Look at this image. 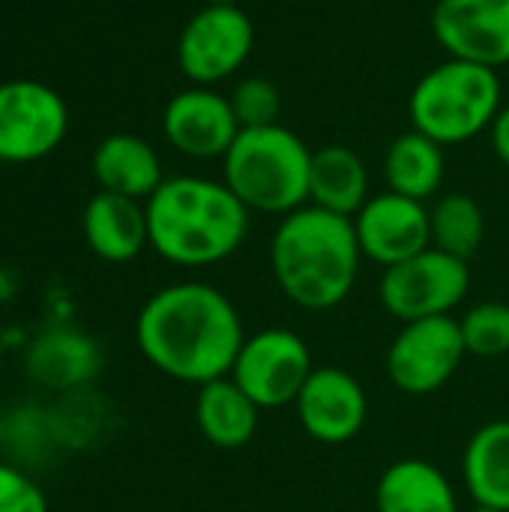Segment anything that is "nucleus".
I'll return each mask as SVG.
<instances>
[{"mask_svg": "<svg viewBox=\"0 0 509 512\" xmlns=\"http://www.w3.org/2000/svg\"><path fill=\"white\" fill-rule=\"evenodd\" d=\"M243 318L231 297L207 282H174L147 297L135 318L141 357L171 381L207 384L231 375Z\"/></svg>", "mask_w": 509, "mask_h": 512, "instance_id": "obj_1", "label": "nucleus"}, {"mask_svg": "<svg viewBox=\"0 0 509 512\" xmlns=\"http://www.w3.org/2000/svg\"><path fill=\"white\" fill-rule=\"evenodd\" d=\"M360 261L354 222L312 204L282 216L270 240L273 279L285 300L306 312L345 303L357 285Z\"/></svg>", "mask_w": 509, "mask_h": 512, "instance_id": "obj_2", "label": "nucleus"}, {"mask_svg": "<svg viewBox=\"0 0 509 512\" xmlns=\"http://www.w3.org/2000/svg\"><path fill=\"white\" fill-rule=\"evenodd\" d=\"M144 207L150 249L174 267L222 264L249 234V210L219 180L165 177Z\"/></svg>", "mask_w": 509, "mask_h": 512, "instance_id": "obj_3", "label": "nucleus"}, {"mask_svg": "<svg viewBox=\"0 0 509 512\" xmlns=\"http://www.w3.org/2000/svg\"><path fill=\"white\" fill-rule=\"evenodd\" d=\"M312 150L282 123L240 129L222 156V183L249 213L288 216L309 204Z\"/></svg>", "mask_w": 509, "mask_h": 512, "instance_id": "obj_4", "label": "nucleus"}, {"mask_svg": "<svg viewBox=\"0 0 509 512\" xmlns=\"http://www.w3.org/2000/svg\"><path fill=\"white\" fill-rule=\"evenodd\" d=\"M411 123L441 147L465 144L492 126L501 105L498 69L468 60H444L429 69L411 93Z\"/></svg>", "mask_w": 509, "mask_h": 512, "instance_id": "obj_5", "label": "nucleus"}, {"mask_svg": "<svg viewBox=\"0 0 509 512\" xmlns=\"http://www.w3.org/2000/svg\"><path fill=\"white\" fill-rule=\"evenodd\" d=\"M468 291H471L468 261L453 258L435 246L423 249L420 255L402 264L387 267L378 282L381 306L402 324L453 315V309L468 297Z\"/></svg>", "mask_w": 509, "mask_h": 512, "instance_id": "obj_6", "label": "nucleus"}, {"mask_svg": "<svg viewBox=\"0 0 509 512\" xmlns=\"http://www.w3.org/2000/svg\"><path fill=\"white\" fill-rule=\"evenodd\" d=\"M312 369V351L303 336L270 327L246 336L231 366V378L261 411H273L297 402Z\"/></svg>", "mask_w": 509, "mask_h": 512, "instance_id": "obj_7", "label": "nucleus"}, {"mask_svg": "<svg viewBox=\"0 0 509 512\" xmlns=\"http://www.w3.org/2000/svg\"><path fill=\"white\" fill-rule=\"evenodd\" d=\"M252 45V18L237 3L213 0L186 21L177 39V63L195 87H213L243 69Z\"/></svg>", "mask_w": 509, "mask_h": 512, "instance_id": "obj_8", "label": "nucleus"}, {"mask_svg": "<svg viewBox=\"0 0 509 512\" xmlns=\"http://www.w3.org/2000/svg\"><path fill=\"white\" fill-rule=\"evenodd\" d=\"M69 129L63 96L30 78L0 84V162L24 165L54 153Z\"/></svg>", "mask_w": 509, "mask_h": 512, "instance_id": "obj_9", "label": "nucleus"}, {"mask_svg": "<svg viewBox=\"0 0 509 512\" xmlns=\"http://www.w3.org/2000/svg\"><path fill=\"white\" fill-rule=\"evenodd\" d=\"M468 357L459 321L453 315L408 321L387 348V375L408 396L441 390Z\"/></svg>", "mask_w": 509, "mask_h": 512, "instance_id": "obj_10", "label": "nucleus"}, {"mask_svg": "<svg viewBox=\"0 0 509 512\" xmlns=\"http://www.w3.org/2000/svg\"><path fill=\"white\" fill-rule=\"evenodd\" d=\"M294 408L303 432L324 447L354 441L369 420L363 384L339 366H315Z\"/></svg>", "mask_w": 509, "mask_h": 512, "instance_id": "obj_11", "label": "nucleus"}, {"mask_svg": "<svg viewBox=\"0 0 509 512\" xmlns=\"http://www.w3.org/2000/svg\"><path fill=\"white\" fill-rule=\"evenodd\" d=\"M432 33L453 60L501 69L509 63V0H438Z\"/></svg>", "mask_w": 509, "mask_h": 512, "instance_id": "obj_12", "label": "nucleus"}, {"mask_svg": "<svg viewBox=\"0 0 509 512\" xmlns=\"http://www.w3.org/2000/svg\"><path fill=\"white\" fill-rule=\"evenodd\" d=\"M351 222H354L363 258L381 264L384 270L432 246L429 207L423 201L396 195L390 189L381 195H372Z\"/></svg>", "mask_w": 509, "mask_h": 512, "instance_id": "obj_13", "label": "nucleus"}, {"mask_svg": "<svg viewBox=\"0 0 509 512\" xmlns=\"http://www.w3.org/2000/svg\"><path fill=\"white\" fill-rule=\"evenodd\" d=\"M162 132L174 150L192 159H222L234 138L240 135V123L228 96L213 87H189L180 90L162 114Z\"/></svg>", "mask_w": 509, "mask_h": 512, "instance_id": "obj_14", "label": "nucleus"}, {"mask_svg": "<svg viewBox=\"0 0 509 512\" xmlns=\"http://www.w3.org/2000/svg\"><path fill=\"white\" fill-rule=\"evenodd\" d=\"M24 372L36 387L75 393L102 372V348L75 327H48L27 345Z\"/></svg>", "mask_w": 509, "mask_h": 512, "instance_id": "obj_15", "label": "nucleus"}, {"mask_svg": "<svg viewBox=\"0 0 509 512\" xmlns=\"http://www.w3.org/2000/svg\"><path fill=\"white\" fill-rule=\"evenodd\" d=\"M81 228L90 252L108 264H129L150 246L147 207L126 195L99 189L84 207Z\"/></svg>", "mask_w": 509, "mask_h": 512, "instance_id": "obj_16", "label": "nucleus"}, {"mask_svg": "<svg viewBox=\"0 0 509 512\" xmlns=\"http://www.w3.org/2000/svg\"><path fill=\"white\" fill-rule=\"evenodd\" d=\"M93 177L102 192L147 201L162 186L159 153L132 132H114L93 150Z\"/></svg>", "mask_w": 509, "mask_h": 512, "instance_id": "obj_17", "label": "nucleus"}, {"mask_svg": "<svg viewBox=\"0 0 509 512\" xmlns=\"http://www.w3.org/2000/svg\"><path fill=\"white\" fill-rule=\"evenodd\" d=\"M258 420H261V408L240 390V384L231 375L198 387L195 426L210 447L243 450L255 438Z\"/></svg>", "mask_w": 509, "mask_h": 512, "instance_id": "obj_18", "label": "nucleus"}, {"mask_svg": "<svg viewBox=\"0 0 509 512\" xmlns=\"http://www.w3.org/2000/svg\"><path fill=\"white\" fill-rule=\"evenodd\" d=\"M378 512H459L450 477L426 459L393 462L375 486Z\"/></svg>", "mask_w": 509, "mask_h": 512, "instance_id": "obj_19", "label": "nucleus"}, {"mask_svg": "<svg viewBox=\"0 0 509 512\" xmlns=\"http://www.w3.org/2000/svg\"><path fill=\"white\" fill-rule=\"evenodd\" d=\"M369 201V171L363 159L342 144L312 150L309 204L354 219Z\"/></svg>", "mask_w": 509, "mask_h": 512, "instance_id": "obj_20", "label": "nucleus"}, {"mask_svg": "<svg viewBox=\"0 0 509 512\" xmlns=\"http://www.w3.org/2000/svg\"><path fill=\"white\" fill-rule=\"evenodd\" d=\"M462 477L474 504L509 512V420H492L471 435Z\"/></svg>", "mask_w": 509, "mask_h": 512, "instance_id": "obj_21", "label": "nucleus"}, {"mask_svg": "<svg viewBox=\"0 0 509 512\" xmlns=\"http://www.w3.org/2000/svg\"><path fill=\"white\" fill-rule=\"evenodd\" d=\"M384 177L390 192L426 204L444 183V147L429 135L408 129L387 147Z\"/></svg>", "mask_w": 509, "mask_h": 512, "instance_id": "obj_22", "label": "nucleus"}, {"mask_svg": "<svg viewBox=\"0 0 509 512\" xmlns=\"http://www.w3.org/2000/svg\"><path fill=\"white\" fill-rule=\"evenodd\" d=\"M429 222H432V246L453 258L471 261L483 246L486 216L471 195L453 192L438 198V204L429 210Z\"/></svg>", "mask_w": 509, "mask_h": 512, "instance_id": "obj_23", "label": "nucleus"}, {"mask_svg": "<svg viewBox=\"0 0 509 512\" xmlns=\"http://www.w3.org/2000/svg\"><path fill=\"white\" fill-rule=\"evenodd\" d=\"M462 342L471 357L495 360L509 354V306L498 300H483L459 318Z\"/></svg>", "mask_w": 509, "mask_h": 512, "instance_id": "obj_24", "label": "nucleus"}, {"mask_svg": "<svg viewBox=\"0 0 509 512\" xmlns=\"http://www.w3.org/2000/svg\"><path fill=\"white\" fill-rule=\"evenodd\" d=\"M234 117L240 123V129H261V126H273L279 123L282 114V93L273 81L267 78H243L231 96H228Z\"/></svg>", "mask_w": 509, "mask_h": 512, "instance_id": "obj_25", "label": "nucleus"}, {"mask_svg": "<svg viewBox=\"0 0 509 512\" xmlns=\"http://www.w3.org/2000/svg\"><path fill=\"white\" fill-rule=\"evenodd\" d=\"M0 512H48L45 492L15 462H0Z\"/></svg>", "mask_w": 509, "mask_h": 512, "instance_id": "obj_26", "label": "nucleus"}, {"mask_svg": "<svg viewBox=\"0 0 509 512\" xmlns=\"http://www.w3.org/2000/svg\"><path fill=\"white\" fill-rule=\"evenodd\" d=\"M489 132H492L495 156H498V159H501V162L509 168V105H504V108L498 111V117L492 120Z\"/></svg>", "mask_w": 509, "mask_h": 512, "instance_id": "obj_27", "label": "nucleus"}, {"mask_svg": "<svg viewBox=\"0 0 509 512\" xmlns=\"http://www.w3.org/2000/svg\"><path fill=\"white\" fill-rule=\"evenodd\" d=\"M468 512H501V510H492V507H480V504H474V510Z\"/></svg>", "mask_w": 509, "mask_h": 512, "instance_id": "obj_28", "label": "nucleus"}]
</instances>
